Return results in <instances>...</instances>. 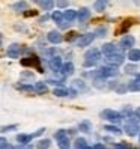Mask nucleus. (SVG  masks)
Returning a JSON list of instances; mask_svg holds the SVG:
<instances>
[{
	"mask_svg": "<svg viewBox=\"0 0 140 149\" xmlns=\"http://www.w3.org/2000/svg\"><path fill=\"white\" fill-rule=\"evenodd\" d=\"M101 59V53L98 48H92L89 51H86L84 54V62H83V66L86 68H91V66H95Z\"/></svg>",
	"mask_w": 140,
	"mask_h": 149,
	"instance_id": "obj_1",
	"label": "nucleus"
},
{
	"mask_svg": "<svg viewBox=\"0 0 140 149\" xmlns=\"http://www.w3.org/2000/svg\"><path fill=\"white\" fill-rule=\"evenodd\" d=\"M44 133H45V128H39L36 133H33V134H18L17 136V142H18L20 145H29L35 137H39Z\"/></svg>",
	"mask_w": 140,
	"mask_h": 149,
	"instance_id": "obj_2",
	"label": "nucleus"
},
{
	"mask_svg": "<svg viewBox=\"0 0 140 149\" xmlns=\"http://www.w3.org/2000/svg\"><path fill=\"white\" fill-rule=\"evenodd\" d=\"M20 63L23 66H32V68H36L39 72H44V69L41 66V59L36 56H29V57H24L20 60Z\"/></svg>",
	"mask_w": 140,
	"mask_h": 149,
	"instance_id": "obj_3",
	"label": "nucleus"
},
{
	"mask_svg": "<svg viewBox=\"0 0 140 149\" xmlns=\"http://www.w3.org/2000/svg\"><path fill=\"white\" fill-rule=\"evenodd\" d=\"M101 118H104V119H107V120L113 122V124H119V122L124 119L120 113L113 111V110H104V111L101 113Z\"/></svg>",
	"mask_w": 140,
	"mask_h": 149,
	"instance_id": "obj_4",
	"label": "nucleus"
},
{
	"mask_svg": "<svg viewBox=\"0 0 140 149\" xmlns=\"http://www.w3.org/2000/svg\"><path fill=\"white\" fill-rule=\"evenodd\" d=\"M131 120H128V124L125 125V133L130 136V137H134V136H137V133L140 131V128H139V124H137V120L134 119V118H130Z\"/></svg>",
	"mask_w": 140,
	"mask_h": 149,
	"instance_id": "obj_5",
	"label": "nucleus"
},
{
	"mask_svg": "<svg viewBox=\"0 0 140 149\" xmlns=\"http://www.w3.org/2000/svg\"><path fill=\"white\" fill-rule=\"evenodd\" d=\"M124 54L122 53H115V54H111V56H107V63L110 66H119L120 63H124Z\"/></svg>",
	"mask_w": 140,
	"mask_h": 149,
	"instance_id": "obj_6",
	"label": "nucleus"
},
{
	"mask_svg": "<svg viewBox=\"0 0 140 149\" xmlns=\"http://www.w3.org/2000/svg\"><path fill=\"white\" fill-rule=\"evenodd\" d=\"M98 74L102 78H106V77H115V75H118V68H115V66H102V68L98 69Z\"/></svg>",
	"mask_w": 140,
	"mask_h": 149,
	"instance_id": "obj_7",
	"label": "nucleus"
},
{
	"mask_svg": "<svg viewBox=\"0 0 140 149\" xmlns=\"http://www.w3.org/2000/svg\"><path fill=\"white\" fill-rule=\"evenodd\" d=\"M93 39H95V35H93V33L81 35V36L77 39V45H78V47H87V45H91V44H92Z\"/></svg>",
	"mask_w": 140,
	"mask_h": 149,
	"instance_id": "obj_8",
	"label": "nucleus"
},
{
	"mask_svg": "<svg viewBox=\"0 0 140 149\" xmlns=\"http://www.w3.org/2000/svg\"><path fill=\"white\" fill-rule=\"evenodd\" d=\"M134 42H136V39L131 36V35H125V36L120 39V48L122 50H128V48H131L134 45Z\"/></svg>",
	"mask_w": 140,
	"mask_h": 149,
	"instance_id": "obj_9",
	"label": "nucleus"
},
{
	"mask_svg": "<svg viewBox=\"0 0 140 149\" xmlns=\"http://www.w3.org/2000/svg\"><path fill=\"white\" fill-rule=\"evenodd\" d=\"M47 39L51 42V44H60L63 41V36L60 35L57 30H51V32H48V35H47Z\"/></svg>",
	"mask_w": 140,
	"mask_h": 149,
	"instance_id": "obj_10",
	"label": "nucleus"
},
{
	"mask_svg": "<svg viewBox=\"0 0 140 149\" xmlns=\"http://www.w3.org/2000/svg\"><path fill=\"white\" fill-rule=\"evenodd\" d=\"M60 72H62L63 77H69L74 74V63L72 62H66V63H62L60 66Z\"/></svg>",
	"mask_w": 140,
	"mask_h": 149,
	"instance_id": "obj_11",
	"label": "nucleus"
},
{
	"mask_svg": "<svg viewBox=\"0 0 140 149\" xmlns=\"http://www.w3.org/2000/svg\"><path fill=\"white\" fill-rule=\"evenodd\" d=\"M20 53H21V47L18 45V44H12V45L8 48V57H11V59H17L20 56Z\"/></svg>",
	"mask_w": 140,
	"mask_h": 149,
	"instance_id": "obj_12",
	"label": "nucleus"
},
{
	"mask_svg": "<svg viewBox=\"0 0 140 149\" xmlns=\"http://www.w3.org/2000/svg\"><path fill=\"white\" fill-rule=\"evenodd\" d=\"M100 53L106 54V56H111V54H115V53H116V45H115V44H110V42H109V44H104Z\"/></svg>",
	"mask_w": 140,
	"mask_h": 149,
	"instance_id": "obj_13",
	"label": "nucleus"
},
{
	"mask_svg": "<svg viewBox=\"0 0 140 149\" xmlns=\"http://www.w3.org/2000/svg\"><path fill=\"white\" fill-rule=\"evenodd\" d=\"M60 66H62V57L54 56L53 59H50V68L53 71H60Z\"/></svg>",
	"mask_w": 140,
	"mask_h": 149,
	"instance_id": "obj_14",
	"label": "nucleus"
},
{
	"mask_svg": "<svg viewBox=\"0 0 140 149\" xmlns=\"http://www.w3.org/2000/svg\"><path fill=\"white\" fill-rule=\"evenodd\" d=\"M44 11H51L54 8V2H51V0H38L36 2Z\"/></svg>",
	"mask_w": 140,
	"mask_h": 149,
	"instance_id": "obj_15",
	"label": "nucleus"
},
{
	"mask_svg": "<svg viewBox=\"0 0 140 149\" xmlns=\"http://www.w3.org/2000/svg\"><path fill=\"white\" fill-rule=\"evenodd\" d=\"M91 17V11L87 9V8H81L80 11L77 12V18H78V21H84V20H87Z\"/></svg>",
	"mask_w": 140,
	"mask_h": 149,
	"instance_id": "obj_16",
	"label": "nucleus"
},
{
	"mask_svg": "<svg viewBox=\"0 0 140 149\" xmlns=\"http://www.w3.org/2000/svg\"><path fill=\"white\" fill-rule=\"evenodd\" d=\"M75 18H77V12H75V11H72V9H68V11H65V12H63V20H65V21H68V23H72Z\"/></svg>",
	"mask_w": 140,
	"mask_h": 149,
	"instance_id": "obj_17",
	"label": "nucleus"
},
{
	"mask_svg": "<svg viewBox=\"0 0 140 149\" xmlns=\"http://www.w3.org/2000/svg\"><path fill=\"white\" fill-rule=\"evenodd\" d=\"M131 24H133V20H125L124 23L120 24V27L116 30V33H118V35H120V33H127L128 29L131 27Z\"/></svg>",
	"mask_w": 140,
	"mask_h": 149,
	"instance_id": "obj_18",
	"label": "nucleus"
},
{
	"mask_svg": "<svg viewBox=\"0 0 140 149\" xmlns=\"http://www.w3.org/2000/svg\"><path fill=\"white\" fill-rule=\"evenodd\" d=\"M35 91H36L39 95H44V93H47L48 92V87H47V84L44 83V81H39V83H36L35 84V87H33Z\"/></svg>",
	"mask_w": 140,
	"mask_h": 149,
	"instance_id": "obj_19",
	"label": "nucleus"
},
{
	"mask_svg": "<svg viewBox=\"0 0 140 149\" xmlns=\"http://www.w3.org/2000/svg\"><path fill=\"white\" fill-rule=\"evenodd\" d=\"M53 93L56 96H59V98H65V96H69V91L65 89V87H56V89L53 91Z\"/></svg>",
	"mask_w": 140,
	"mask_h": 149,
	"instance_id": "obj_20",
	"label": "nucleus"
},
{
	"mask_svg": "<svg viewBox=\"0 0 140 149\" xmlns=\"http://www.w3.org/2000/svg\"><path fill=\"white\" fill-rule=\"evenodd\" d=\"M78 128H80V131H83V133H91V130H92V124L89 120H83L78 124Z\"/></svg>",
	"mask_w": 140,
	"mask_h": 149,
	"instance_id": "obj_21",
	"label": "nucleus"
},
{
	"mask_svg": "<svg viewBox=\"0 0 140 149\" xmlns=\"http://www.w3.org/2000/svg\"><path fill=\"white\" fill-rule=\"evenodd\" d=\"M27 2H17V3H14L12 5V8H14V11H27Z\"/></svg>",
	"mask_w": 140,
	"mask_h": 149,
	"instance_id": "obj_22",
	"label": "nucleus"
},
{
	"mask_svg": "<svg viewBox=\"0 0 140 149\" xmlns=\"http://www.w3.org/2000/svg\"><path fill=\"white\" fill-rule=\"evenodd\" d=\"M128 59L131 62H139L140 60V50H131L128 54Z\"/></svg>",
	"mask_w": 140,
	"mask_h": 149,
	"instance_id": "obj_23",
	"label": "nucleus"
},
{
	"mask_svg": "<svg viewBox=\"0 0 140 149\" xmlns=\"http://www.w3.org/2000/svg\"><path fill=\"white\" fill-rule=\"evenodd\" d=\"M104 130L109 131V133H111V134H116V136H119L122 133V130L119 127H116V125H106V127H104Z\"/></svg>",
	"mask_w": 140,
	"mask_h": 149,
	"instance_id": "obj_24",
	"label": "nucleus"
},
{
	"mask_svg": "<svg viewBox=\"0 0 140 149\" xmlns=\"http://www.w3.org/2000/svg\"><path fill=\"white\" fill-rule=\"evenodd\" d=\"M51 146V142L48 139H44V140H39V142L36 143V148L38 149H48Z\"/></svg>",
	"mask_w": 140,
	"mask_h": 149,
	"instance_id": "obj_25",
	"label": "nucleus"
},
{
	"mask_svg": "<svg viewBox=\"0 0 140 149\" xmlns=\"http://www.w3.org/2000/svg\"><path fill=\"white\" fill-rule=\"evenodd\" d=\"M57 142H59V149H69V148H71V143H69L68 137L60 139V140H57Z\"/></svg>",
	"mask_w": 140,
	"mask_h": 149,
	"instance_id": "obj_26",
	"label": "nucleus"
},
{
	"mask_svg": "<svg viewBox=\"0 0 140 149\" xmlns=\"http://www.w3.org/2000/svg\"><path fill=\"white\" fill-rule=\"evenodd\" d=\"M93 86L98 87V89H104V87H106V80H104L102 77H97L93 80Z\"/></svg>",
	"mask_w": 140,
	"mask_h": 149,
	"instance_id": "obj_27",
	"label": "nucleus"
},
{
	"mask_svg": "<svg viewBox=\"0 0 140 149\" xmlns=\"http://www.w3.org/2000/svg\"><path fill=\"white\" fill-rule=\"evenodd\" d=\"M127 89H128V91H133V92H140V81H137V80L131 81V83L127 86Z\"/></svg>",
	"mask_w": 140,
	"mask_h": 149,
	"instance_id": "obj_28",
	"label": "nucleus"
},
{
	"mask_svg": "<svg viewBox=\"0 0 140 149\" xmlns=\"http://www.w3.org/2000/svg\"><path fill=\"white\" fill-rule=\"evenodd\" d=\"M51 18H53L57 24H60V23L63 21V14L60 12V11H54L53 14H51Z\"/></svg>",
	"mask_w": 140,
	"mask_h": 149,
	"instance_id": "obj_29",
	"label": "nucleus"
},
{
	"mask_svg": "<svg viewBox=\"0 0 140 149\" xmlns=\"http://www.w3.org/2000/svg\"><path fill=\"white\" fill-rule=\"evenodd\" d=\"M78 38H80V35L72 30V32H68V35L65 36V41H66V42H72V41H75V39H78Z\"/></svg>",
	"mask_w": 140,
	"mask_h": 149,
	"instance_id": "obj_30",
	"label": "nucleus"
},
{
	"mask_svg": "<svg viewBox=\"0 0 140 149\" xmlns=\"http://www.w3.org/2000/svg\"><path fill=\"white\" fill-rule=\"evenodd\" d=\"M95 11H98V12H101V11H104L106 9V6H107V2H104V0H98V2H95Z\"/></svg>",
	"mask_w": 140,
	"mask_h": 149,
	"instance_id": "obj_31",
	"label": "nucleus"
},
{
	"mask_svg": "<svg viewBox=\"0 0 140 149\" xmlns=\"http://www.w3.org/2000/svg\"><path fill=\"white\" fill-rule=\"evenodd\" d=\"M72 86L75 87V89H78V91H86V84H84L83 80H74Z\"/></svg>",
	"mask_w": 140,
	"mask_h": 149,
	"instance_id": "obj_32",
	"label": "nucleus"
},
{
	"mask_svg": "<svg viewBox=\"0 0 140 149\" xmlns=\"http://www.w3.org/2000/svg\"><path fill=\"white\" fill-rule=\"evenodd\" d=\"M17 89H18V91H24V92H32V91H35L33 86H30V84H17Z\"/></svg>",
	"mask_w": 140,
	"mask_h": 149,
	"instance_id": "obj_33",
	"label": "nucleus"
},
{
	"mask_svg": "<svg viewBox=\"0 0 140 149\" xmlns=\"http://www.w3.org/2000/svg\"><path fill=\"white\" fill-rule=\"evenodd\" d=\"M44 56L47 59H53L56 56V50L54 48H48V50H44Z\"/></svg>",
	"mask_w": 140,
	"mask_h": 149,
	"instance_id": "obj_34",
	"label": "nucleus"
},
{
	"mask_svg": "<svg viewBox=\"0 0 140 149\" xmlns=\"http://www.w3.org/2000/svg\"><path fill=\"white\" fill-rule=\"evenodd\" d=\"M87 145H86V140L84 139H77L75 140V149H84Z\"/></svg>",
	"mask_w": 140,
	"mask_h": 149,
	"instance_id": "obj_35",
	"label": "nucleus"
},
{
	"mask_svg": "<svg viewBox=\"0 0 140 149\" xmlns=\"http://www.w3.org/2000/svg\"><path fill=\"white\" fill-rule=\"evenodd\" d=\"M65 137H68V136H66V131H65V130H59V131H56V134H54V139H56V140L65 139Z\"/></svg>",
	"mask_w": 140,
	"mask_h": 149,
	"instance_id": "obj_36",
	"label": "nucleus"
},
{
	"mask_svg": "<svg viewBox=\"0 0 140 149\" xmlns=\"http://www.w3.org/2000/svg\"><path fill=\"white\" fill-rule=\"evenodd\" d=\"M106 33H107V27H100L93 35H95V36H98V38H102V36H106Z\"/></svg>",
	"mask_w": 140,
	"mask_h": 149,
	"instance_id": "obj_37",
	"label": "nucleus"
},
{
	"mask_svg": "<svg viewBox=\"0 0 140 149\" xmlns=\"http://www.w3.org/2000/svg\"><path fill=\"white\" fill-rule=\"evenodd\" d=\"M17 128H18V125H6V127L0 128V131H2V133H9V131H14Z\"/></svg>",
	"mask_w": 140,
	"mask_h": 149,
	"instance_id": "obj_38",
	"label": "nucleus"
},
{
	"mask_svg": "<svg viewBox=\"0 0 140 149\" xmlns=\"http://www.w3.org/2000/svg\"><path fill=\"white\" fill-rule=\"evenodd\" d=\"M0 149H12L9 145H8V140L5 137H0Z\"/></svg>",
	"mask_w": 140,
	"mask_h": 149,
	"instance_id": "obj_39",
	"label": "nucleus"
},
{
	"mask_svg": "<svg viewBox=\"0 0 140 149\" xmlns=\"http://www.w3.org/2000/svg\"><path fill=\"white\" fill-rule=\"evenodd\" d=\"M115 149H131V146L125 142H120V143H116L115 145Z\"/></svg>",
	"mask_w": 140,
	"mask_h": 149,
	"instance_id": "obj_40",
	"label": "nucleus"
},
{
	"mask_svg": "<svg viewBox=\"0 0 140 149\" xmlns=\"http://www.w3.org/2000/svg\"><path fill=\"white\" fill-rule=\"evenodd\" d=\"M23 15L26 17V18H27V17H35V15H38V11H33V9L32 11H24Z\"/></svg>",
	"mask_w": 140,
	"mask_h": 149,
	"instance_id": "obj_41",
	"label": "nucleus"
},
{
	"mask_svg": "<svg viewBox=\"0 0 140 149\" xmlns=\"http://www.w3.org/2000/svg\"><path fill=\"white\" fill-rule=\"evenodd\" d=\"M116 91H118L119 93H122V92H125V91H128V89H127V86L120 84V86H118V87H116Z\"/></svg>",
	"mask_w": 140,
	"mask_h": 149,
	"instance_id": "obj_42",
	"label": "nucleus"
},
{
	"mask_svg": "<svg viewBox=\"0 0 140 149\" xmlns=\"http://www.w3.org/2000/svg\"><path fill=\"white\" fill-rule=\"evenodd\" d=\"M69 24H71V23H68V21H65V20H63L62 23L59 24V27H60V29H66V27H68Z\"/></svg>",
	"mask_w": 140,
	"mask_h": 149,
	"instance_id": "obj_43",
	"label": "nucleus"
},
{
	"mask_svg": "<svg viewBox=\"0 0 140 149\" xmlns=\"http://www.w3.org/2000/svg\"><path fill=\"white\" fill-rule=\"evenodd\" d=\"M134 69H136V66H131V65H127V66H125V71H127V72H133Z\"/></svg>",
	"mask_w": 140,
	"mask_h": 149,
	"instance_id": "obj_44",
	"label": "nucleus"
},
{
	"mask_svg": "<svg viewBox=\"0 0 140 149\" xmlns=\"http://www.w3.org/2000/svg\"><path fill=\"white\" fill-rule=\"evenodd\" d=\"M93 149H107V148H106V146H104L102 143H97V145H95V146H93Z\"/></svg>",
	"mask_w": 140,
	"mask_h": 149,
	"instance_id": "obj_45",
	"label": "nucleus"
},
{
	"mask_svg": "<svg viewBox=\"0 0 140 149\" xmlns=\"http://www.w3.org/2000/svg\"><path fill=\"white\" fill-rule=\"evenodd\" d=\"M57 6L59 8H66L68 6V2H57Z\"/></svg>",
	"mask_w": 140,
	"mask_h": 149,
	"instance_id": "obj_46",
	"label": "nucleus"
},
{
	"mask_svg": "<svg viewBox=\"0 0 140 149\" xmlns=\"http://www.w3.org/2000/svg\"><path fill=\"white\" fill-rule=\"evenodd\" d=\"M48 20V15H44V17H41L39 18V23H44V21H47Z\"/></svg>",
	"mask_w": 140,
	"mask_h": 149,
	"instance_id": "obj_47",
	"label": "nucleus"
},
{
	"mask_svg": "<svg viewBox=\"0 0 140 149\" xmlns=\"http://www.w3.org/2000/svg\"><path fill=\"white\" fill-rule=\"evenodd\" d=\"M134 115H136V118H139V119H140V109H137V110L134 111Z\"/></svg>",
	"mask_w": 140,
	"mask_h": 149,
	"instance_id": "obj_48",
	"label": "nucleus"
},
{
	"mask_svg": "<svg viewBox=\"0 0 140 149\" xmlns=\"http://www.w3.org/2000/svg\"><path fill=\"white\" fill-rule=\"evenodd\" d=\"M23 77H29V78H33V74H27V72H23Z\"/></svg>",
	"mask_w": 140,
	"mask_h": 149,
	"instance_id": "obj_49",
	"label": "nucleus"
},
{
	"mask_svg": "<svg viewBox=\"0 0 140 149\" xmlns=\"http://www.w3.org/2000/svg\"><path fill=\"white\" fill-rule=\"evenodd\" d=\"M2 42H3V36H2V33H0V47H2Z\"/></svg>",
	"mask_w": 140,
	"mask_h": 149,
	"instance_id": "obj_50",
	"label": "nucleus"
},
{
	"mask_svg": "<svg viewBox=\"0 0 140 149\" xmlns=\"http://www.w3.org/2000/svg\"><path fill=\"white\" fill-rule=\"evenodd\" d=\"M84 149H93V148H92V146H86Z\"/></svg>",
	"mask_w": 140,
	"mask_h": 149,
	"instance_id": "obj_51",
	"label": "nucleus"
},
{
	"mask_svg": "<svg viewBox=\"0 0 140 149\" xmlns=\"http://www.w3.org/2000/svg\"><path fill=\"white\" fill-rule=\"evenodd\" d=\"M137 81H140V74H137Z\"/></svg>",
	"mask_w": 140,
	"mask_h": 149,
	"instance_id": "obj_52",
	"label": "nucleus"
}]
</instances>
